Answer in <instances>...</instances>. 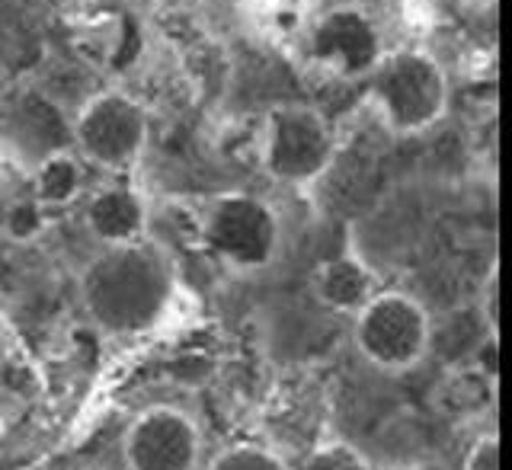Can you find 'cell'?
Wrapping results in <instances>:
<instances>
[{"instance_id": "cell-3", "label": "cell", "mask_w": 512, "mask_h": 470, "mask_svg": "<svg viewBox=\"0 0 512 470\" xmlns=\"http://www.w3.org/2000/svg\"><path fill=\"white\" fill-rule=\"evenodd\" d=\"M340 154L336 125L308 103H276L260 122V170L285 189L317 186Z\"/></svg>"}, {"instance_id": "cell-19", "label": "cell", "mask_w": 512, "mask_h": 470, "mask_svg": "<svg viewBox=\"0 0 512 470\" xmlns=\"http://www.w3.org/2000/svg\"><path fill=\"white\" fill-rule=\"evenodd\" d=\"M468 362L480 371V375H487L490 381L500 384V336L484 330V336H480V343L474 346Z\"/></svg>"}, {"instance_id": "cell-9", "label": "cell", "mask_w": 512, "mask_h": 470, "mask_svg": "<svg viewBox=\"0 0 512 470\" xmlns=\"http://www.w3.org/2000/svg\"><path fill=\"white\" fill-rule=\"evenodd\" d=\"M80 221L100 247H125L148 240L151 205L132 183H103L80 199Z\"/></svg>"}, {"instance_id": "cell-6", "label": "cell", "mask_w": 512, "mask_h": 470, "mask_svg": "<svg viewBox=\"0 0 512 470\" xmlns=\"http://www.w3.org/2000/svg\"><path fill=\"white\" fill-rule=\"evenodd\" d=\"M151 116L135 93L106 87L90 93L71 119V148L87 167L128 173L148 151Z\"/></svg>"}, {"instance_id": "cell-17", "label": "cell", "mask_w": 512, "mask_h": 470, "mask_svg": "<svg viewBox=\"0 0 512 470\" xmlns=\"http://www.w3.org/2000/svg\"><path fill=\"white\" fill-rule=\"evenodd\" d=\"M477 314L487 333H500V263H496V259L484 275V285H480Z\"/></svg>"}, {"instance_id": "cell-12", "label": "cell", "mask_w": 512, "mask_h": 470, "mask_svg": "<svg viewBox=\"0 0 512 470\" xmlns=\"http://www.w3.org/2000/svg\"><path fill=\"white\" fill-rule=\"evenodd\" d=\"M240 23L266 45H298L317 10L314 0H237Z\"/></svg>"}, {"instance_id": "cell-2", "label": "cell", "mask_w": 512, "mask_h": 470, "mask_svg": "<svg viewBox=\"0 0 512 470\" xmlns=\"http://www.w3.org/2000/svg\"><path fill=\"white\" fill-rule=\"evenodd\" d=\"M368 106L391 135H423L436 128L448 103H452V80L445 64L420 45L388 48L378 68L365 77Z\"/></svg>"}, {"instance_id": "cell-11", "label": "cell", "mask_w": 512, "mask_h": 470, "mask_svg": "<svg viewBox=\"0 0 512 470\" xmlns=\"http://www.w3.org/2000/svg\"><path fill=\"white\" fill-rule=\"evenodd\" d=\"M26 186L32 192V199L55 215L61 208H71L84 199L87 164L80 160V154L74 148L45 151L26 173Z\"/></svg>"}, {"instance_id": "cell-13", "label": "cell", "mask_w": 512, "mask_h": 470, "mask_svg": "<svg viewBox=\"0 0 512 470\" xmlns=\"http://www.w3.org/2000/svg\"><path fill=\"white\" fill-rule=\"evenodd\" d=\"M432 400H436L439 413L464 423V419H477L496 407V381L480 375V371L468 362L455 371H448Z\"/></svg>"}, {"instance_id": "cell-1", "label": "cell", "mask_w": 512, "mask_h": 470, "mask_svg": "<svg viewBox=\"0 0 512 470\" xmlns=\"http://www.w3.org/2000/svg\"><path fill=\"white\" fill-rule=\"evenodd\" d=\"M80 307L96 330L116 339L154 333L173 311L180 275L170 253L148 240L100 247L77 279Z\"/></svg>"}, {"instance_id": "cell-4", "label": "cell", "mask_w": 512, "mask_h": 470, "mask_svg": "<svg viewBox=\"0 0 512 470\" xmlns=\"http://www.w3.org/2000/svg\"><path fill=\"white\" fill-rule=\"evenodd\" d=\"M205 253L234 275L266 272L282 253V218L276 205L253 192H221L199 218Z\"/></svg>"}, {"instance_id": "cell-5", "label": "cell", "mask_w": 512, "mask_h": 470, "mask_svg": "<svg viewBox=\"0 0 512 470\" xmlns=\"http://www.w3.org/2000/svg\"><path fill=\"white\" fill-rule=\"evenodd\" d=\"M295 48L317 74L333 80H365L391 45L378 13L359 0H340L314 10Z\"/></svg>"}, {"instance_id": "cell-18", "label": "cell", "mask_w": 512, "mask_h": 470, "mask_svg": "<svg viewBox=\"0 0 512 470\" xmlns=\"http://www.w3.org/2000/svg\"><path fill=\"white\" fill-rule=\"evenodd\" d=\"M461 470H500V435L493 429L480 432L471 442V448L464 451Z\"/></svg>"}, {"instance_id": "cell-15", "label": "cell", "mask_w": 512, "mask_h": 470, "mask_svg": "<svg viewBox=\"0 0 512 470\" xmlns=\"http://www.w3.org/2000/svg\"><path fill=\"white\" fill-rule=\"evenodd\" d=\"M202 470H295L282 455L256 442H234L212 455Z\"/></svg>"}, {"instance_id": "cell-16", "label": "cell", "mask_w": 512, "mask_h": 470, "mask_svg": "<svg viewBox=\"0 0 512 470\" xmlns=\"http://www.w3.org/2000/svg\"><path fill=\"white\" fill-rule=\"evenodd\" d=\"M298 470H375V464L346 439H324L308 451Z\"/></svg>"}, {"instance_id": "cell-10", "label": "cell", "mask_w": 512, "mask_h": 470, "mask_svg": "<svg viewBox=\"0 0 512 470\" xmlns=\"http://www.w3.org/2000/svg\"><path fill=\"white\" fill-rule=\"evenodd\" d=\"M381 291L378 272L365 263V256L356 250H343L324 259L311 272V295L330 314L352 317Z\"/></svg>"}, {"instance_id": "cell-20", "label": "cell", "mask_w": 512, "mask_h": 470, "mask_svg": "<svg viewBox=\"0 0 512 470\" xmlns=\"http://www.w3.org/2000/svg\"><path fill=\"white\" fill-rule=\"evenodd\" d=\"M7 100H10V74L4 64H0V109L7 106Z\"/></svg>"}, {"instance_id": "cell-8", "label": "cell", "mask_w": 512, "mask_h": 470, "mask_svg": "<svg viewBox=\"0 0 512 470\" xmlns=\"http://www.w3.org/2000/svg\"><path fill=\"white\" fill-rule=\"evenodd\" d=\"M122 464L125 470H202V429L176 403H154L128 423L122 435Z\"/></svg>"}, {"instance_id": "cell-14", "label": "cell", "mask_w": 512, "mask_h": 470, "mask_svg": "<svg viewBox=\"0 0 512 470\" xmlns=\"http://www.w3.org/2000/svg\"><path fill=\"white\" fill-rule=\"evenodd\" d=\"M48 228H52V212L32 199L29 186L4 199V208H0V234L10 243H23L26 247V243L42 240Z\"/></svg>"}, {"instance_id": "cell-7", "label": "cell", "mask_w": 512, "mask_h": 470, "mask_svg": "<svg viewBox=\"0 0 512 470\" xmlns=\"http://www.w3.org/2000/svg\"><path fill=\"white\" fill-rule=\"evenodd\" d=\"M352 320V346L362 359L384 371L404 375L423 365L432 346V317L410 291L381 288Z\"/></svg>"}]
</instances>
